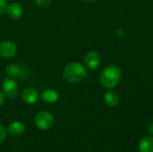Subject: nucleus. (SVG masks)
Segmentation results:
<instances>
[{"label":"nucleus","mask_w":153,"mask_h":152,"mask_svg":"<svg viewBox=\"0 0 153 152\" xmlns=\"http://www.w3.org/2000/svg\"><path fill=\"white\" fill-rule=\"evenodd\" d=\"M121 69L115 65H110L106 66L100 74V82L107 90H112L117 86L121 80Z\"/></svg>","instance_id":"obj_1"},{"label":"nucleus","mask_w":153,"mask_h":152,"mask_svg":"<svg viewBox=\"0 0 153 152\" xmlns=\"http://www.w3.org/2000/svg\"><path fill=\"white\" fill-rule=\"evenodd\" d=\"M86 76L87 70L85 66L78 62L68 64L63 70V77L68 82H80L83 81Z\"/></svg>","instance_id":"obj_2"},{"label":"nucleus","mask_w":153,"mask_h":152,"mask_svg":"<svg viewBox=\"0 0 153 152\" xmlns=\"http://www.w3.org/2000/svg\"><path fill=\"white\" fill-rule=\"evenodd\" d=\"M34 124L40 130H48L53 126L54 117L52 114L48 111H40L36 115Z\"/></svg>","instance_id":"obj_3"},{"label":"nucleus","mask_w":153,"mask_h":152,"mask_svg":"<svg viewBox=\"0 0 153 152\" xmlns=\"http://www.w3.org/2000/svg\"><path fill=\"white\" fill-rule=\"evenodd\" d=\"M2 90L5 97L9 99H13L18 94V84L17 82L14 80V78L12 77H6L4 79L2 82Z\"/></svg>","instance_id":"obj_4"},{"label":"nucleus","mask_w":153,"mask_h":152,"mask_svg":"<svg viewBox=\"0 0 153 152\" xmlns=\"http://www.w3.org/2000/svg\"><path fill=\"white\" fill-rule=\"evenodd\" d=\"M17 53L16 45L9 40L0 42V56L3 58H12Z\"/></svg>","instance_id":"obj_5"},{"label":"nucleus","mask_w":153,"mask_h":152,"mask_svg":"<svg viewBox=\"0 0 153 152\" xmlns=\"http://www.w3.org/2000/svg\"><path fill=\"white\" fill-rule=\"evenodd\" d=\"M84 65L90 70L97 69L100 65V56L96 51H89L84 56Z\"/></svg>","instance_id":"obj_6"},{"label":"nucleus","mask_w":153,"mask_h":152,"mask_svg":"<svg viewBox=\"0 0 153 152\" xmlns=\"http://www.w3.org/2000/svg\"><path fill=\"white\" fill-rule=\"evenodd\" d=\"M5 13L10 19L18 20L22 16L23 9H22V5L20 4H18V3H11V4H7Z\"/></svg>","instance_id":"obj_7"},{"label":"nucleus","mask_w":153,"mask_h":152,"mask_svg":"<svg viewBox=\"0 0 153 152\" xmlns=\"http://www.w3.org/2000/svg\"><path fill=\"white\" fill-rule=\"evenodd\" d=\"M38 98H39L38 91L33 88L25 89L22 91V99L23 102L28 104V105L34 104L38 100Z\"/></svg>","instance_id":"obj_8"},{"label":"nucleus","mask_w":153,"mask_h":152,"mask_svg":"<svg viewBox=\"0 0 153 152\" xmlns=\"http://www.w3.org/2000/svg\"><path fill=\"white\" fill-rule=\"evenodd\" d=\"M25 131V126L22 123L19 122V121H14L12 122L8 127H7V132L10 135L13 136H18L21 135L24 133Z\"/></svg>","instance_id":"obj_9"},{"label":"nucleus","mask_w":153,"mask_h":152,"mask_svg":"<svg viewBox=\"0 0 153 152\" xmlns=\"http://www.w3.org/2000/svg\"><path fill=\"white\" fill-rule=\"evenodd\" d=\"M104 101L108 106L114 108L119 104V97L115 91L110 90L104 94Z\"/></svg>","instance_id":"obj_10"},{"label":"nucleus","mask_w":153,"mask_h":152,"mask_svg":"<svg viewBox=\"0 0 153 152\" xmlns=\"http://www.w3.org/2000/svg\"><path fill=\"white\" fill-rule=\"evenodd\" d=\"M58 93L51 89H48L45 90L42 93H41V99L43 101L47 102V103H55L58 100Z\"/></svg>","instance_id":"obj_11"},{"label":"nucleus","mask_w":153,"mask_h":152,"mask_svg":"<svg viewBox=\"0 0 153 152\" xmlns=\"http://www.w3.org/2000/svg\"><path fill=\"white\" fill-rule=\"evenodd\" d=\"M140 152H153V137L146 136L144 137L139 144Z\"/></svg>","instance_id":"obj_12"},{"label":"nucleus","mask_w":153,"mask_h":152,"mask_svg":"<svg viewBox=\"0 0 153 152\" xmlns=\"http://www.w3.org/2000/svg\"><path fill=\"white\" fill-rule=\"evenodd\" d=\"M5 73L7 74L8 77L14 78L21 74V68L16 64H10L5 68Z\"/></svg>","instance_id":"obj_13"},{"label":"nucleus","mask_w":153,"mask_h":152,"mask_svg":"<svg viewBox=\"0 0 153 152\" xmlns=\"http://www.w3.org/2000/svg\"><path fill=\"white\" fill-rule=\"evenodd\" d=\"M51 3V0H35V4L39 8H46Z\"/></svg>","instance_id":"obj_14"},{"label":"nucleus","mask_w":153,"mask_h":152,"mask_svg":"<svg viewBox=\"0 0 153 152\" xmlns=\"http://www.w3.org/2000/svg\"><path fill=\"white\" fill-rule=\"evenodd\" d=\"M7 4H8L6 0H0V15H2L5 12Z\"/></svg>","instance_id":"obj_15"},{"label":"nucleus","mask_w":153,"mask_h":152,"mask_svg":"<svg viewBox=\"0 0 153 152\" xmlns=\"http://www.w3.org/2000/svg\"><path fill=\"white\" fill-rule=\"evenodd\" d=\"M5 136H6V130L3 125H0V143L5 139Z\"/></svg>","instance_id":"obj_16"},{"label":"nucleus","mask_w":153,"mask_h":152,"mask_svg":"<svg viewBox=\"0 0 153 152\" xmlns=\"http://www.w3.org/2000/svg\"><path fill=\"white\" fill-rule=\"evenodd\" d=\"M4 100H5V95L4 94L3 91L0 90V107L4 104Z\"/></svg>","instance_id":"obj_17"},{"label":"nucleus","mask_w":153,"mask_h":152,"mask_svg":"<svg viewBox=\"0 0 153 152\" xmlns=\"http://www.w3.org/2000/svg\"><path fill=\"white\" fill-rule=\"evenodd\" d=\"M82 1H84V2H87V3H92V2H94L95 0H82Z\"/></svg>","instance_id":"obj_18"}]
</instances>
